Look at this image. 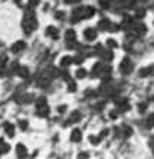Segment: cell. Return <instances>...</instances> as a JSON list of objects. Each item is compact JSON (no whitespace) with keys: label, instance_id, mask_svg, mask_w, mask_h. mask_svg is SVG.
I'll use <instances>...</instances> for the list:
<instances>
[{"label":"cell","instance_id":"obj_1","mask_svg":"<svg viewBox=\"0 0 154 159\" xmlns=\"http://www.w3.org/2000/svg\"><path fill=\"white\" fill-rule=\"evenodd\" d=\"M35 28H37V19H35L34 12L30 9L24 16V31L25 34H31Z\"/></svg>","mask_w":154,"mask_h":159},{"label":"cell","instance_id":"obj_2","mask_svg":"<svg viewBox=\"0 0 154 159\" xmlns=\"http://www.w3.org/2000/svg\"><path fill=\"white\" fill-rule=\"evenodd\" d=\"M98 29H101V31H115V29H119V26H113L112 22L109 19H101L98 22Z\"/></svg>","mask_w":154,"mask_h":159},{"label":"cell","instance_id":"obj_3","mask_svg":"<svg viewBox=\"0 0 154 159\" xmlns=\"http://www.w3.org/2000/svg\"><path fill=\"white\" fill-rule=\"evenodd\" d=\"M120 72L123 75H128V73L132 72V61L129 58H123L122 60V63H120Z\"/></svg>","mask_w":154,"mask_h":159},{"label":"cell","instance_id":"obj_4","mask_svg":"<svg viewBox=\"0 0 154 159\" xmlns=\"http://www.w3.org/2000/svg\"><path fill=\"white\" fill-rule=\"evenodd\" d=\"M79 12H81V18L82 19H90L94 13H96V10L91 7V6H85V7H79Z\"/></svg>","mask_w":154,"mask_h":159},{"label":"cell","instance_id":"obj_5","mask_svg":"<svg viewBox=\"0 0 154 159\" xmlns=\"http://www.w3.org/2000/svg\"><path fill=\"white\" fill-rule=\"evenodd\" d=\"M84 35H85V38H87L88 41H94L96 37H97V31L93 29V28H87L85 32H84Z\"/></svg>","mask_w":154,"mask_h":159},{"label":"cell","instance_id":"obj_6","mask_svg":"<svg viewBox=\"0 0 154 159\" xmlns=\"http://www.w3.org/2000/svg\"><path fill=\"white\" fill-rule=\"evenodd\" d=\"M27 47V44L24 42V41H18V42H15L13 45H12V53H19V51H22Z\"/></svg>","mask_w":154,"mask_h":159},{"label":"cell","instance_id":"obj_7","mask_svg":"<svg viewBox=\"0 0 154 159\" xmlns=\"http://www.w3.org/2000/svg\"><path fill=\"white\" fill-rule=\"evenodd\" d=\"M16 155H18V158L19 159H24L25 156H27V147L24 146V145H18L16 146Z\"/></svg>","mask_w":154,"mask_h":159},{"label":"cell","instance_id":"obj_8","mask_svg":"<svg viewBox=\"0 0 154 159\" xmlns=\"http://www.w3.org/2000/svg\"><path fill=\"white\" fill-rule=\"evenodd\" d=\"M81 136H82V134H81V130H79V128H75V130H72L71 140L76 143V142H79V140H81Z\"/></svg>","mask_w":154,"mask_h":159},{"label":"cell","instance_id":"obj_9","mask_svg":"<svg viewBox=\"0 0 154 159\" xmlns=\"http://www.w3.org/2000/svg\"><path fill=\"white\" fill-rule=\"evenodd\" d=\"M5 130L8 133L9 137H13V134H15V126L10 124V123H5Z\"/></svg>","mask_w":154,"mask_h":159},{"label":"cell","instance_id":"obj_10","mask_svg":"<svg viewBox=\"0 0 154 159\" xmlns=\"http://www.w3.org/2000/svg\"><path fill=\"white\" fill-rule=\"evenodd\" d=\"M134 31H135L137 35H142V34L147 31V28H145L142 24H135V25H134Z\"/></svg>","mask_w":154,"mask_h":159},{"label":"cell","instance_id":"obj_11","mask_svg":"<svg viewBox=\"0 0 154 159\" xmlns=\"http://www.w3.org/2000/svg\"><path fill=\"white\" fill-rule=\"evenodd\" d=\"M72 63H74V58L69 57V56H65V57L60 60V66H62V67H68V66L72 64Z\"/></svg>","mask_w":154,"mask_h":159},{"label":"cell","instance_id":"obj_12","mask_svg":"<svg viewBox=\"0 0 154 159\" xmlns=\"http://www.w3.org/2000/svg\"><path fill=\"white\" fill-rule=\"evenodd\" d=\"M79 120H81V114H79V111H74V112H72V116H71V118H69V121L66 123V124L76 123V121H79Z\"/></svg>","mask_w":154,"mask_h":159},{"label":"cell","instance_id":"obj_13","mask_svg":"<svg viewBox=\"0 0 154 159\" xmlns=\"http://www.w3.org/2000/svg\"><path fill=\"white\" fill-rule=\"evenodd\" d=\"M49 105H46V107H41V108H37V114L40 116V117H46V116H49Z\"/></svg>","mask_w":154,"mask_h":159},{"label":"cell","instance_id":"obj_14","mask_svg":"<svg viewBox=\"0 0 154 159\" xmlns=\"http://www.w3.org/2000/svg\"><path fill=\"white\" fill-rule=\"evenodd\" d=\"M76 34H75V31L74 29H68L66 31V41L68 42H71V41H75L76 39V37H75Z\"/></svg>","mask_w":154,"mask_h":159},{"label":"cell","instance_id":"obj_15","mask_svg":"<svg viewBox=\"0 0 154 159\" xmlns=\"http://www.w3.org/2000/svg\"><path fill=\"white\" fill-rule=\"evenodd\" d=\"M153 69H154L153 66H151V67H145V69H141V72H140V76H141V77H147L148 75H151Z\"/></svg>","mask_w":154,"mask_h":159},{"label":"cell","instance_id":"obj_16","mask_svg":"<svg viewBox=\"0 0 154 159\" xmlns=\"http://www.w3.org/2000/svg\"><path fill=\"white\" fill-rule=\"evenodd\" d=\"M46 32H47V35H50L52 38H57V34H59V32H57V29H56L54 26H49Z\"/></svg>","mask_w":154,"mask_h":159},{"label":"cell","instance_id":"obj_17","mask_svg":"<svg viewBox=\"0 0 154 159\" xmlns=\"http://www.w3.org/2000/svg\"><path fill=\"white\" fill-rule=\"evenodd\" d=\"M145 127H147V128L154 127V114L148 116V118H147V121H145Z\"/></svg>","mask_w":154,"mask_h":159},{"label":"cell","instance_id":"obj_18","mask_svg":"<svg viewBox=\"0 0 154 159\" xmlns=\"http://www.w3.org/2000/svg\"><path fill=\"white\" fill-rule=\"evenodd\" d=\"M18 75H19L21 77H27V76H28V69H27V67H19Z\"/></svg>","mask_w":154,"mask_h":159},{"label":"cell","instance_id":"obj_19","mask_svg":"<svg viewBox=\"0 0 154 159\" xmlns=\"http://www.w3.org/2000/svg\"><path fill=\"white\" fill-rule=\"evenodd\" d=\"M110 5H112V0H100V6H101L103 9L110 7Z\"/></svg>","mask_w":154,"mask_h":159},{"label":"cell","instance_id":"obj_20","mask_svg":"<svg viewBox=\"0 0 154 159\" xmlns=\"http://www.w3.org/2000/svg\"><path fill=\"white\" fill-rule=\"evenodd\" d=\"M47 105V102H46V98H38L37 99V108H41V107H46Z\"/></svg>","mask_w":154,"mask_h":159},{"label":"cell","instance_id":"obj_21","mask_svg":"<svg viewBox=\"0 0 154 159\" xmlns=\"http://www.w3.org/2000/svg\"><path fill=\"white\" fill-rule=\"evenodd\" d=\"M107 47H109V48H116V47H118V42H116L115 39H112V38H109V39H107Z\"/></svg>","mask_w":154,"mask_h":159},{"label":"cell","instance_id":"obj_22","mask_svg":"<svg viewBox=\"0 0 154 159\" xmlns=\"http://www.w3.org/2000/svg\"><path fill=\"white\" fill-rule=\"evenodd\" d=\"M122 24H123V25H122V28H128V26L132 24V19H131L129 16H126V18L123 19V22H122Z\"/></svg>","mask_w":154,"mask_h":159},{"label":"cell","instance_id":"obj_23","mask_svg":"<svg viewBox=\"0 0 154 159\" xmlns=\"http://www.w3.org/2000/svg\"><path fill=\"white\" fill-rule=\"evenodd\" d=\"M101 56H103L104 58H107V60H113V53H112V51H103Z\"/></svg>","mask_w":154,"mask_h":159},{"label":"cell","instance_id":"obj_24","mask_svg":"<svg viewBox=\"0 0 154 159\" xmlns=\"http://www.w3.org/2000/svg\"><path fill=\"white\" fill-rule=\"evenodd\" d=\"M85 76H87V72H85L84 69H78V70H76V77L82 79V77H85Z\"/></svg>","mask_w":154,"mask_h":159},{"label":"cell","instance_id":"obj_25","mask_svg":"<svg viewBox=\"0 0 154 159\" xmlns=\"http://www.w3.org/2000/svg\"><path fill=\"white\" fill-rule=\"evenodd\" d=\"M38 5V0H30V3H28V7L30 9H32V7H35Z\"/></svg>","mask_w":154,"mask_h":159},{"label":"cell","instance_id":"obj_26","mask_svg":"<svg viewBox=\"0 0 154 159\" xmlns=\"http://www.w3.org/2000/svg\"><path fill=\"white\" fill-rule=\"evenodd\" d=\"M68 89H69V90H76V83L72 82V80H69V86H68Z\"/></svg>","mask_w":154,"mask_h":159},{"label":"cell","instance_id":"obj_27","mask_svg":"<svg viewBox=\"0 0 154 159\" xmlns=\"http://www.w3.org/2000/svg\"><path fill=\"white\" fill-rule=\"evenodd\" d=\"M19 126H21V128H22V130H25V128L28 127V123L22 120V121H19Z\"/></svg>","mask_w":154,"mask_h":159},{"label":"cell","instance_id":"obj_28","mask_svg":"<svg viewBox=\"0 0 154 159\" xmlns=\"http://www.w3.org/2000/svg\"><path fill=\"white\" fill-rule=\"evenodd\" d=\"M118 112H119V111H116V109H115V111H110V118H113V120L118 118Z\"/></svg>","mask_w":154,"mask_h":159},{"label":"cell","instance_id":"obj_29","mask_svg":"<svg viewBox=\"0 0 154 159\" xmlns=\"http://www.w3.org/2000/svg\"><path fill=\"white\" fill-rule=\"evenodd\" d=\"M109 134V130L106 128V130H103L101 133H100V136H98V139H103V137H106V136Z\"/></svg>","mask_w":154,"mask_h":159},{"label":"cell","instance_id":"obj_30","mask_svg":"<svg viewBox=\"0 0 154 159\" xmlns=\"http://www.w3.org/2000/svg\"><path fill=\"white\" fill-rule=\"evenodd\" d=\"M82 58H84V57H81V56H76V57H74V63L79 64V63H82Z\"/></svg>","mask_w":154,"mask_h":159},{"label":"cell","instance_id":"obj_31","mask_svg":"<svg viewBox=\"0 0 154 159\" xmlns=\"http://www.w3.org/2000/svg\"><path fill=\"white\" fill-rule=\"evenodd\" d=\"M90 140H91V143H94V145H97V143L100 142V139H98V137H94V136H90Z\"/></svg>","mask_w":154,"mask_h":159},{"label":"cell","instance_id":"obj_32","mask_svg":"<svg viewBox=\"0 0 154 159\" xmlns=\"http://www.w3.org/2000/svg\"><path fill=\"white\" fill-rule=\"evenodd\" d=\"M9 149H10V147H9V145L3 143V146H2V153H6V152H8Z\"/></svg>","mask_w":154,"mask_h":159},{"label":"cell","instance_id":"obj_33","mask_svg":"<svg viewBox=\"0 0 154 159\" xmlns=\"http://www.w3.org/2000/svg\"><path fill=\"white\" fill-rule=\"evenodd\" d=\"M138 109H140L141 112H144V111L147 109V104H140V107H138Z\"/></svg>","mask_w":154,"mask_h":159},{"label":"cell","instance_id":"obj_34","mask_svg":"<svg viewBox=\"0 0 154 159\" xmlns=\"http://www.w3.org/2000/svg\"><path fill=\"white\" fill-rule=\"evenodd\" d=\"M57 111L60 112V114H62V112H65V111H66V105H62V107H59V108H57Z\"/></svg>","mask_w":154,"mask_h":159},{"label":"cell","instance_id":"obj_35","mask_svg":"<svg viewBox=\"0 0 154 159\" xmlns=\"http://www.w3.org/2000/svg\"><path fill=\"white\" fill-rule=\"evenodd\" d=\"M137 16H138V18H141V16H144V9H140V10L137 12Z\"/></svg>","mask_w":154,"mask_h":159},{"label":"cell","instance_id":"obj_36","mask_svg":"<svg viewBox=\"0 0 154 159\" xmlns=\"http://www.w3.org/2000/svg\"><path fill=\"white\" fill-rule=\"evenodd\" d=\"M6 63V57H3V58H0V67H2L3 64Z\"/></svg>","mask_w":154,"mask_h":159},{"label":"cell","instance_id":"obj_37","mask_svg":"<svg viewBox=\"0 0 154 159\" xmlns=\"http://www.w3.org/2000/svg\"><path fill=\"white\" fill-rule=\"evenodd\" d=\"M56 18H57V19H63V18H65V15L60 12V13H57V15H56Z\"/></svg>","mask_w":154,"mask_h":159},{"label":"cell","instance_id":"obj_38","mask_svg":"<svg viewBox=\"0 0 154 159\" xmlns=\"http://www.w3.org/2000/svg\"><path fill=\"white\" fill-rule=\"evenodd\" d=\"M103 107H104V104H103V102L97 104V109H103Z\"/></svg>","mask_w":154,"mask_h":159},{"label":"cell","instance_id":"obj_39","mask_svg":"<svg viewBox=\"0 0 154 159\" xmlns=\"http://www.w3.org/2000/svg\"><path fill=\"white\" fill-rule=\"evenodd\" d=\"M88 158V155L87 153H84V155H79V159H87Z\"/></svg>","mask_w":154,"mask_h":159},{"label":"cell","instance_id":"obj_40","mask_svg":"<svg viewBox=\"0 0 154 159\" xmlns=\"http://www.w3.org/2000/svg\"><path fill=\"white\" fill-rule=\"evenodd\" d=\"M66 3H74V2H79V0H65Z\"/></svg>","mask_w":154,"mask_h":159},{"label":"cell","instance_id":"obj_41","mask_svg":"<svg viewBox=\"0 0 154 159\" xmlns=\"http://www.w3.org/2000/svg\"><path fill=\"white\" fill-rule=\"evenodd\" d=\"M3 143H5V142H3V139H2V140H0V153H2V146H3Z\"/></svg>","mask_w":154,"mask_h":159}]
</instances>
